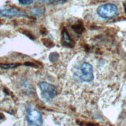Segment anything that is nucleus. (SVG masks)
<instances>
[{
    "label": "nucleus",
    "mask_w": 126,
    "mask_h": 126,
    "mask_svg": "<svg viewBox=\"0 0 126 126\" xmlns=\"http://www.w3.org/2000/svg\"><path fill=\"white\" fill-rule=\"evenodd\" d=\"M97 13L100 17L103 18L111 19L117 15L118 13V8L114 4H105L97 8Z\"/></svg>",
    "instance_id": "f257e3e1"
},
{
    "label": "nucleus",
    "mask_w": 126,
    "mask_h": 126,
    "mask_svg": "<svg viewBox=\"0 0 126 126\" xmlns=\"http://www.w3.org/2000/svg\"><path fill=\"white\" fill-rule=\"evenodd\" d=\"M41 90V96L46 101L52 100L57 94V88L53 85L45 82H40L39 84Z\"/></svg>",
    "instance_id": "f03ea898"
},
{
    "label": "nucleus",
    "mask_w": 126,
    "mask_h": 126,
    "mask_svg": "<svg viewBox=\"0 0 126 126\" xmlns=\"http://www.w3.org/2000/svg\"><path fill=\"white\" fill-rule=\"evenodd\" d=\"M27 120L28 123L32 126H40L43 121L41 114L36 110H32L28 112Z\"/></svg>",
    "instance_id": "7ed1b4c3"
},
{
    "label": "nucleus",
    "mask_w": 126,
    "mask_h": 126,
    "mask_svg": "<svg viewBox=\"0 0 126 126\" xmlns=\"http://www.w3.org/2000/svg\"><path fill=\"white\" fill-rule=\"evenodd\" d=\"M82 75L81 78L82 80L86 82H90L94 78L93 73V67L89 63H85L81 66Z\"/></svg>",
    "instance_id": "20e7f679"
},
{
    "label": "nucleus",
    "mask_w": 126,
    "mask_h": 126,
    "mask_svg": "<svg viewBox=\"0 0 126 126\" xmlns=\"http://www.w3.org/2000/svg\"><path fill=\"white\" fill-rule=\"evenodd\" d=\"M61 42L63 45L68 47H73L74 45V42L70 38L67 29L64 28L62 31Z\"/></svg>",
    "instance_id": "39448f33"
},
{
    "label": "nucleus",
    "mask_w": 126,
    "mask_h": 126,
    "mask_svg": "<svg viewBox=\"0 0 126 126\" xmlns=\"http://www.w3.org/2000/svg\"><path fill=\"white\" fill-rule=\"evenodd\" d=\"M0 15L4 16H23L27 14L25 12L20 11L17 8H10L0 10Z\"/></svg>",
    "instance_id": "423d86ee"
},
{
    "label": "nucleus",
    "mask_w": 126,
    "mask_h": 126,
    "mask_svg": "<svg viewBox=\"0 0 126 126\" xmlns=\"http://www.w3.org/2000/svg\"><path fill=\"white\" fill-rule=\"evenodd\" d=\"M31 11L34 15L40 17L45 13V8L43 5L38 6L31 8Z\"/></svg>",
    "instance_id": "0eeeda50"
},
{
    "label": "nucleus",
    "mask_w": 126,
    "mask_h": 126,
    "mask_svg": "<svg viewBox=\"0 0 126 126\" xmlns=\"http://www.w3.org/2000/svg\"><path fill=\"white\" fill-rule=\"evenodd\" d=\"M19 32L21 33H22V34L25 35L26 36H27L28 37H29L30 39L34 40L35 39V37L34 36V35L31 32V31L27 30V29H22V28H20L18 30Z\"/></svg>",
    "instance_id": "6e6552de"
},
{
    "label": "nucleus",
    "mask_w": 126,
    "mask_h": 126,
    "mask_svg": "<svg viewBox=\"0 0 126 126\" xmlns=\"http://www.w3.org/2000/svg\"><path fill=\"white\" fill-rule=\"evenodd\" d=\"M21 65L20 63H0V67L4 69H11L17 67Z\"/></svg>",
    "instance_id": "1a4fd4ad"
},
{
    "label": "nucleus",
    "mask_w": 126,
    "mask_h": 126,
    "mask_svg": "<svg viewBox=\"0 0 126 126\" xmlns=\"http://www.w3.org/2000/svg\"><path fill=\"white\" fill-rule=\"evenodd\" d=\"M41 41L43 44L47 48H52L55 45L54 42L48 38H41Z\"/></svg>",
    "instance_id": "9d476101"
},
{
    "label": "nucleus",
    "mask_w": 126,
    "mask_h": 126,
    "mask_svg": "<svg viewBox=\"0 0 126 126\" xmlns=\"http://www.w3.org/2000/svg\"><path fill=\"white\" fill-rule=\"evenodd\" d=\"M72 29L77 33H81L84 31V27L81 24H76L72 27Z\"/></svg>",
    "instance_id": "9b49d317"
},
{
    "label": "nucleus",
    "mask_w": 126,
    "mask_h": 126,
    "mask_svg": "<svg viewBox=\"0 0 126 126\" xmlns=\"http://www.w3.org/2000/svg\"><path fill=\"white\" fill-rule=\"evenodd\" d=\"M50 2L54 4H61L65 3L67 0H49Z\"/></svg>",
    "instance_id": "f8f14e48"
},
{
    "label": "nucleus",
    "mask_w": 126,
    "mask_h": 126,
    "mask_svg": "<svg viewBox=\"0 0 126 126\" xmlns=\"http://www.w3.org/2000/svg\"><path fill=\"white\" fill-rule=\"evenodd\" d=\"M18 1L22 5H29L33 2V0H18Z\"/></svg>",
    "instance_id": "ddd939ff"
},
{
    "label": "nucleus",
    "mask_w": 126,
    "mask_h": 126,
    "mask_svg": "<svg viewBox=\"0 0 126 126\" xmlns=\"http://www.w3.org/2000/svg\"><path fill=\"white\" fill-rule=\"evenodd\" d=\"M58 57V54L56 52H54V53H52L51 54H50L49 58L51 61H55L57 59Z\"/></svg>",
    "instance_id": "4468645a"
},
{
    "label": "nucleus",
    "mask_w": 126,
    "mask_h": 126,
    "mask_svg": "<svg viewBox=\"0 0 126 126\" xmlns=\"http://www.w3.org/2000/svg\"><path fill=\"white\" fill-rule=\"evenodd\" d=\"M40 32L42 35H46L48 33V31L45 27L41 26L40 28Z\"/></svg>",
    "instance_id": "2eb2a0df"
},
{
    "label": "nucleus",
    "mask_w": 126,
    "mask_h": 126,
    "mask_svg": "<svg viewBox=\"0 0 126 126\" xmlns=\"http://www.w3.org/2000/svg\"><path fill=\"white\" fill-rule=\"evenodd\" d=\"M24 64L26 66H32V67H36V66H37V65L32 62H26Z\"/></svg>",
    "instance_id": "dca6fc26"
},
{
    "label": "nucleus",
    "mask_w": 126,
    "mask_h": 126,
    "mask_svg": "<svg viewBox=\"0 0 126 126\" xmlns=\"http://www.w3.org/2000/svg\"><path fill=\"white\" fill-rule=\"evenodd\" d=\"M0 118H1V115H0Z\"/></svg>",
    "instance_id": "f3484780"
}]
</instances>
